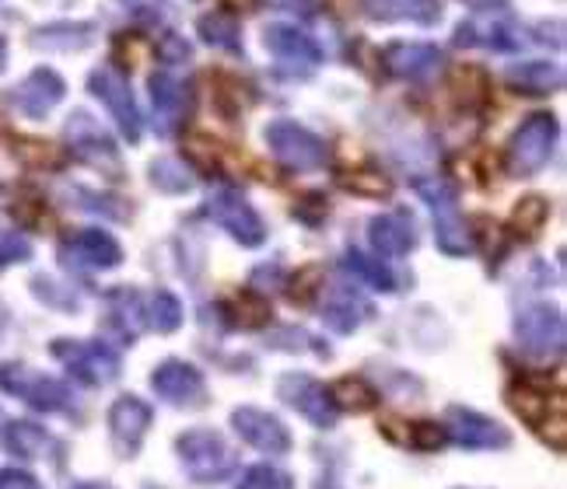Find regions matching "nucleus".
<instances>
[{"label":"nucleus","instance_id":"nucleus-10","mask_svg":"<svg viewBox=\"0 0 567 489\" xmlns=\"http://www.w3.org/2000/svg\"><path fill=\"white\" fill-rule=\"evenodd\" d=\"M564 315L554 304H529L515 319V336L533 357H560L564 353Z\"/></svg>","mask_w":567,"mask_h":489},{"label":"nucleus","instance_id":"nucleus-45","mask_svg":"<svg viewBox=\"0 0 567 489\" xmlns=\"http://www.w3.org/2000/svg\"><path fill=\"white\" fill-rule=\"evenodd\" d=\"M270 4H277V8H291V11H301V14H309V11H312V0H270Z\"/></svg>","mask_w":567,"mask_h":489},{"label":"nucleus","instance_id":"nucleus-35","mask_svg":"<svg viewBox=\"0 0 567 489\" xmlns=\"http://www.w3.org/2000/svg\"><path fill=\"white\" fill-rule=\"evenodd\" d=\"M550 220V204L543 196H526L518 199V207L512 214V225L522 238H536L543 231V225Z\"/></svg>","mask_w":567,"mask_h":489},{"label":"nucleus","instance_id":"nucleus-22","mask_svg":"<svg viewBox=\"0 0 567 489\" xmlns=\"http://www.w3.org/2000/svg\"><path fill=\"white\" fill-rule=\"evenodd\" d=\"M455 46H487V50L512 53L518 50V35L501 18H473L455 29Z\"/></svg>","mask_w":567,"mask_h":489},{"label":"nucleus","instance_id":"nucleus-39","mask_svg":"<svg viewBox=\"0 0 567 489\" xmlns=\"http://www.w3.org/2000/svg\"><path fill=\"white\" fill-rule=\"evenodd\" d=\"M235 489H295V479L288 472L274 469V465H252Z\"/></svg>","mask_w":567,"mask_h":489},{"label":"nucleus","instance_id":"nucleus-15","mask_svg":"<svg viewBox=\"0 0 567 489\" xmlns=\"http://www.w3.org/2000/svg\"><path fill=\"white\" fill-rule=\"evenodd\" d=\"M231 427L235 434L243 437L249 448H256L259 455H270V458H284L291 448V430L284 427V419H277L267 409H256V406H238L231 413Z\"/></svg>","mask_w":567,"mask_h":489},{"label":"nucleus","instance_id":"nucleus-3","mask_svg":"<svg viewBox=\"0 0 567 489\" xmlns=\"http://www.w3.org/2000/svg\"><path fill=\"white\" fill-rule=\"evenodd\" d=\"M50 353L78 377L81 385H92V388L116 382L123 371L120 353L113 346H105L102 340H53Z\"/></svg>","mask_w":567,"mask_h":489},{"label":"nucleus","instance_id":"nucleus-26","mask_svg":"<svg viewBox=\"0 0 567 489\" xmlns=\"http://www.w3.org/2000/svg\"><path fill=\"white\" fill-rule=\"evenodd\" d=\"M508 81L522 92H533V95H547L557 92L564 84V71L550 60H526V63H515L508 66Z\"/></svg>","mask_w":567,"mask_h":489},{"label":"nucleus","instance_id":"nucleus-30","mask_svg":"<svg viewBox=\"0 0 567 489\" xmlns=\"http://www.w3.org/2000/svg\"><path fill=\"white\" fill-rule=\"evenodd\" d=\"M343 270H347V273H354L361 283L375 287V291H382V294H392V291H396V277H392V270H389V266H385L379 256H368V252L351 249V252L343 256Z\"/></svg>","mask_w":567,"mask_h":489},{"label":"nucleus","instance_id":"nucleus-11","mask_svg":"<svg viewBox=\"0 0 567 489\" xmlns=\"http://www.w3.org/2000/svg\"><path fill=\"white\" fill-rule=\"evenodd\" d=\"M151 419H155V409L137 395H120L116 403L109 406V440H113V451L123 461L141 455V444L151 430Z\"/></svg>","mask_w":567,"mask_h":489},{"label":"nucleus","instance_id":"nucleus-29","mask_svg":"<svg viewBox=\"0 0 567 489\" xmlns=\"http://www.w3.org/2000/svg\"><path fill=\"white\" fill-rule=\"evenodd\" d=\"M50 444H53V437L42 427L29 424V419H11L4 427V448L14 458H39L50 451Z\"/></svg>","mask_w":567,"mask_h":489},{"label":"nucleus","instance_id":"nucleus-20","mask_svg":"<svg viewBox=\"0 0 567 489\" xmlns=\"http://www.w3.org/2000/svg\"><path fill=\"white\" fill-rule=\"evenodd\" d=\"M264 42L280 63H291L295 71H309V66L322 63V46L309 32H301L295 25H267Z\"/></svg>","mask_w":567,"mask_h":489},{"label":"nucleus","instance_id":"nucleus-23","mask_svg":"<svg viewBox=\"0 0 567 489\" xmlns=\"http://www.w3.org/2000/svg\"><path fill=\"white\" fill-rule=\"evenodd\" d=\"M95 42L92 21H56V25H42L32 32V46L47 53H74L89 50Z\"/></svg>","mask_w":567,"mask_h":489},{"label":"nucleus","instance_id":"nucleus-1","mask_svg":"<svg viewBox=\"0 0 567 489\" xmlns=\"http://www.w3.org/2000/svg\"><path fill=\"white\" fill-rule=\"evenodd\" d=\"M176 451L193 482H221L235 472V451L228 448V440L210 427L179 434Z\"/></svg>","mask_w":567,"mask_h":489},{"label":"nucleus","instance_id":"nucleus-44","mask_svg":"<svg viewBox=\"0 0 567 489\" xmlns=\"http://www.w3.org/2000/svg\"><path fill=\"white\" fill-rule=\"evenodd\" d=\"M189 56H193L189 42L179 39V35H168V42H165V60L168 63H189Z\"/></svg>","mask_w":567,"mask_h":489},{"label":"nucleus","instance_id":"nucleus-37","mask_svg":"<svg viewBox=\"0 0 567 489\" xmlns=\"http://www.w3.org/2000/svg\"><path fill=\"white\" fill-rule=\"evenodd\" d=\"M71 193H74V199H78V207H81V210L102 214V217H109V220H126V217H130V207L123 204V199H116V196L92 193V189H81V186H74Z\"/></svg>","mask_w":567,"mask_h":489},{"label":"nucleus","instance_id":"nucleus-31","mask_svg":"<svg viewBox=\"0 0 567 489\" xmlns=\"http://www.w3.org/2000/svg\"><path fill=\"white\" fill-rule=\"evenodd\" d=\"M147 175H151V186H155L158 193H165V196H183V193H189L196 186L189 165L179 162V158H158V162H151V171Z\"/></svg>","mask_w":567,"mask_h":489},{"label":"nucleus","instance_id":"nucleus-2","mask_svg":"<svg viewBox=\"0 0 567 489\" xmlns=\"http://www.w3.org/2000/svg\"><path fill=\"white\" fill-rule=\"evenodd\" d=\"M0 388L39 413H74V392L56 377L32 371L25 364L0 361Z\"/></svg>","mask_w":567,"mask_h":489},{"label":"nucleus","instance_id":"nucleus-18","mask_svg":"<svg viewBox=\"0 0 567 489\" xmlns=\"http://www.w3.org/2000/svg\"><path fill=\"white\" fill-rule=\"evenodd\" d=\"M368 241H372L379 259H400L417 249L421 238H417V225H413V217L406 210H392V214L372 217V225H368Z\"/></svg>","mask_w":567,"mask_h":489},{"label":"nucleus","instance_id":"nucleus-27","mask_svg":"<svg viewBox=\"0 0 567 489\" xmlns=\"http://www.w3.org/2000/svg\"><path fill=\"white\" fill-rule=\"evenodd\" d=\"M431 214H434V238H439V249L445 256H470L473 252V238H470L466 220L460 217V204L431 210Z\"/></svg>","mask_w":567,"mask_h":489},{"label":"nucleus","instance_id":"nucleus-13","mask_svg":"<svg viewBox=\"0 0 567 489\" xmlns=\"http://www.w3.org/2000/svg\"><path fill=\"white\" fill-rule=\"evenodd\" d=\"M60 262L71 270H116L123 262V245L102 228H84L60 241Z\"/></svg>","mask_w":567,"mask_h":489},{"label":"nucleus","instance_id":"nucleus-28","mask_svg":"<svg viewBox=\"0 0 567 489\" xmlns=\"http://www.w3.org/2000/svg\"><path fill=\"white\" fill-rule=\"evenodd\" d=\"M330 398H333L337 413H372L379 406V392L368 385L364 377H354V374H347V377H340V382H333Z\"/></svg>","mask_w":567,"mask_h":489},{"label":"nucleus","instance_id":"nucleus-4","mask_svg":"<svg viewBox=\"0 0 567 489\" xmlns=\"http://www.w3.org/2000/svg\"><path fill=\"white\" fill-rule=\"evenodd\" d=\"M267 147L274 158L291 171H319L330 162V147L309 126L295 119H274L267 126Z\"/></svg>","mask_w":567,"mask_h":489},{"label":"nucleus","instance_id":"nucleus-16","mask_svg":"<svg viewBox=\"0 0 567 489\" xmlns=\"http://www.w3.org/2000/svg\"><path fill=\"white\" fill-rule=\"evenodd\" d=\"M63 95H68V84H63V77L56 71H50V66H39V71H32L25 81L14 87V92L4 95V102L11 108H18L21 116L42 119L53 105L63 102Z\"/></svg>","mask_w":567,"mask_h":489},{"label":"nucleus","instance_id":"nucleus-43","mask_svg":"<svg viewBox=\"0 0 567 489\" xmlns=\"http://www.w3.org/2000/svg\"><path fill=\"white\" fill-rule=\"evenodd\" d=\"M0 489H42L35 476L21 472V469H4L0 472Z\"/></svg>","mask_w":567,"mask_h":489},{"label":"nucleus","instance_id":"nucleus-36","mask_svg":"<svg viewBox=\"0 0 567 489\" xmlns=\"http://www.w3.org/2000/svg\"><path fill=\"white\" fill-rule=\"evenodd\" d=\"M340 186L358 193V196H368V199H382V196L392 193V183L385 179L382 171H372V168H358L351 175H340Z\"/></svg>","mask_w":567,"mask_h":489},{"label":"nucleus","instance_id":"nucleus-14","mask_svg":"<svg viewBox=\"0 0 567 489\" xmlns=\"http://www.w3.org/2000/svg\"><path fill=\"white\" fill-rule=\"evenodd\" d=\"M151 388H155L158 398H165L168 406L200 409L207 403V382L200 367H193L189 361H179V357H168L151 371Z\"/></svg>","mask_w":567,"mask_h":489},{"label":"nucleus","instance_id":"nucleus-25","mask_svg":"<svg viewBox=\"0 0 567 489\" xmlns=\"http://www.w3.org/2000/svg\"><path fill=\"white\" fill-rule=\"evenodd\" d=\"M105 301H109V325L120 332L123 343H134L141 336L144 322H147L141 294L134 291V287H116Z\"/></svg>","mask_w":567,"mask_h":489},{"label":"nucleus","instance_id":"nucleus-40","mask_svg":"<svg viewBox=\"0 0 567 489\" xmlns=\"http://www.w3.org/2000/svg\"><path fill=\"white\" fill-rule=\"evenodd\" d=\"M32 259V241L18 231H0V270Z\"/></svg>","mask_w":567,"mask_h":489},{"label":"nucleus","instance_id":"nucleus-38","mask_svg":"<svg viewBox=\"0 0 567 489\" xmlns=\"http://www.w3.org/2000/svg\"><path fill=\"white\" fill-rule=\"evenodd\" d=\"M406 444H410L413 451H442L445 444H449V430H445V424H431V419H421V424L410 427Z\"/></svg>","mask_w":567,"mask_h":489},{"label":"nucleus","instance_id":"nucleus-17","mask_svg":"<svg viewBox=\"0 0 567 489\" xmlns=\"http://www.w3.org/2000/svg\"><path fill=\"white\" fill-rule=\"evenodd\" d=\"M382 63L400 81H431L445 66V53L431 42H392L382 53Z\"/></svg>","mask_w":567,"mask_h":489},{"label":"nucleus","instance_id":"nucleus-46","mask_svg":"<svg viewBox=\"0 0 567 489\" xmlns=\"http://www.w3.org/2000/svg\"><path fill=\"white\" fill-rule=\"evenodd\" d=\"M71 489H113L109 482H74Z\"/></svg>","mask_w":567,"mask_h":489},{"label":"nucleus","instance_id":"nucleus-6","mask_svg":"<svg viewBox=\"0 0 567 489\" xmlns=\"http://www.w3.org/2000/svg\"><path fill=\"white\" fill-rule=\"evenodd\" d=\"M204 214L214 220L217 228H225L243 249H259L267 241V225L264 217L256 214V207L243 193L235 189H214L204 204Z\"/></svg>","mask_w":567,"mask_h":489},{"label":"nucleus","instance_id":"nucleus-7","mask_svg":"<svg viewBox=\"0 0 567 489\" xmlns=\"http://www.w3.org/2000/svg\"><path fill=\"white\" fill-rule=\"evenodd\" d=\"M89 92L109 108V116L116 119L123 137L130 144H137L141 141V108H137L134 87H130L126 74L116 71V66H95L89 77Z\"/></svg>","mask_w":567,"mask_h":489},{"label":"nucleus","instance_id":"nucleus-33","mask_svg":"<svg viewBox=\"0 0 567 489\" xmlns=\"http://www.w3.org/2000/svg\"><path fill=\"white\" fill-rule=\"evenodd\" d=\"M508 406H512L515 416L526 419V424H529L533 430H539L543 419L550 416V398L543 395V392H536L533 385H526V382L508 388Z\"/></svg>","mask_w":567,"mask_h":489},{"label":"nucleus","instance_id":"nucleus-12","mask_svg":"<svg viewBox=\"0 0 567 489\" xmlns=\"http://www.w3.org/2000/svg\"><path fill=\"white\" fill-rule=\"evenodd\" d=\"M445 430L449 440H455L466 451H505L512 448V430H505L497 419L466 409V406H452L445 413Z\"/></svg>","mask_w":567,"mask_h":489},{"label":"nucleus","instance_id":"nucleus-21","mask_svg":"<svg viewBox=\"0 0 567 489\" xmlns=\"http://www.w3.org/2000/svg\"><path fill=\"white\" fill-rule=\"evenodd\" d=\"M151 105H155V126L172 133L183 119H186V108H189V87L172 77V74H151Z\"/></svg>","mask_w":567,"mask_h":489},{"label":"nucleus","instance_id":"nucleus-32","mask_svg":"<svg viewBox=\"0 0 567 489\" xmlns=\"http://www.w3.org/2000/svg\"><path fill=\"white\" fill-rule=\"evenodd\" d=\"M200 39L214 50L225 53H243V29L228 14H204L200 18Z\"/></svg>","mask_w":567,"mask_h":489},{"label":"nucleus","instance_id":"nucleus-47","mask_svg":"<svg viewBox=\"0 0 567 489\" xmlns=\"http://www.w3.org/2000/svg\"><path fill=\"white\" fill-rule=\"evenodd\" d=\"M4 63H8V42L0 39V71H4Z\"/></svg>","mask_w":567,"mask_h":489},{"label":"nucleus","instance_id":"nucleus-42","mask_svg":"<svg viewBox=\"0 0 567 489\" xmlns=\"http://www.w3.org/2000/svg\"><path fill=\"white\" fill-rule=\"evenodd\" d=\"M120 4L134 14V18H141V21H158V18H165V0H120Z\"/></svg>","mask_w":567,"mask_h":489},{"label":"nucleus","instance_id":"nucleus-8","mask_svg":"<svg viewBox=\"0 0 567 489\" xmlns=\"http://www.w3.org/2000/svg\"><path fill=\"white\" fill-rule=\"evenodd\" d=\"M63 137H68L74 158L95 165L99 171L116 175V179L123 175V158H120V150H116V141L109 137V133L102 129V123L92 113L78 108V113L68 119V126H63Z\"/></svg>","mask_w":567,"mask_h":489},{"label":"nucleus","instance_id":"nucleus-24","mask_svg":"<svg viewBox=\"0 0 567 489\" xmlns=\"http://www.w3.org/2000/svg\"><path fill=\"white\" fill-rule=\"evenodd\" d=\"M361 11L372 21H417V25H434L442 18L439 0H361Z\"/></svg>","mask_w":567,"mask_h":489},{"label":"nucleus","instance_id":"nucleus-41","mask_svg":"<svg viewBox=\"0 0 567 489\" xmlns=\"http://www.w3.org/2000/svg\"><path fill=\"white\" fill-rule=\"evenodd\" d=\"M238 322H243L246 329H259L270 322V304L264 298L256 294H246L243 301H238Z\"/></svg>","mask_w":567,"mask_h":489},{"label":"nucleus","instance_id":"nucleus-34","mask_svg":"<svg viewBox=\"0 0 567 489\" xmlns=\"http://www.w3.org/2000/svg\"><path fill=\"white\" fill-rule=\"evenodd\" d=\"M144 319L151 329H158L162 336H168V332H176L183 325V301L172 291H155L151 294V304L144 308Z\"/></svg>","mask_w":567,"mask_h":489},{"label":"nucleus","instance_id":"nucleus-19","mask_svg":"<svg viewBox=\"0 0 567 489\" xmlns=\"http://www.w3.org/2000/svg\"><path fill=\"white\" fill-rule=\"evenodd\" d=\"M326 291V287H322ZM322 322L326 329H333L337 336H351V332H358L368 319H372V304H368L354 287H347V283H337L326 291L322 298Z\"/></svg>","mask_w":567,"mask_h":489},{"label":"nucleus","instance_id":"nucleus-9","mask_svg":"<svg viewBox=\"0 0 567 489\" xmlns=\"http://www.w3.org/2000/svg\"><path fill=\"white\" fill-rule=\"evenodd\" d=\"M277 395H280V403H288L295 413H301L316 430H333L337 427V406H333V398H330V388H326L322 382H316L312 374H280V382H277Z\"/></svg>","mask_w":567,"mask_h":489},{"label":"nucleus","instance_id":"nucleus-5","mask_svg":"<svg viewBox=\"0 0 567 489\" xmlns=\"http://www.w3.org/2000/svg\"><path fill=\"white\" fill-rule=\"evenodd\" d=\"M560 137V126L550 113H533L522 119L508 144V171L512 175H536L554 158V147Z\"/></svg>","mask_w":567,"mask_h":489}]
</instances>
